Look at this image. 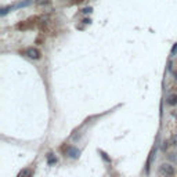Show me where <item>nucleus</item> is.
<instances>
[{
    "instance_id": "nucleus-5",
    "label": "nucleus",
    "mask_w": 177,
    "mask_h": 177,
    "mask_svg": "<svg viewBox=\"0 0 177 177\" xmlns=\"http://www.w3.org/2000/svg\"><path fill=\"white\" fill-rule=\"evenodd\" d=\"M47 163H49L50 166L57 163V158H55V155L53 154V152H49V154H47Z\"/></svg>"
},
{
    "instance_id": "nucleus-7",
    "label": "nucleus",
    "mask_w": 177,
    "mask_h": 177,
    "mask_svg": "<svg viewBox=\"0 0 177 177\" xmlns=\"http://www.w3.org/2000/svg\"><path fill=\"white\" fill-rule=\"evenodd\" d=\"M169 144H170V141H163V145H162V151H166V149L169 148Z\"/></svg>"
},
{
    "instance_id": "nucleus-2",
    "label": "nucleus",
    "mask_w": 177,
    "mask_h": 177,
    "mask_svg": "<svg viewBox=\"0 0 177 177\" xmlns=\"http://www.w3.org/2000/svg\"><path fill=\"white\" fill-rule=\"evenodd\" d=\"M25 55L29 57L31 60H40V58H42V53H40V50H37L36 47H29V49H26Z\"/></svg>"
},
{
    "instance_id": "nucleus-1",
    "label": "nucleus",
    "mask_w": 177,
    "mask_h": 177,
    "mask_svg": "<svg viewBox=\"0 0 177 177\" xmlns=\"http://www.w3.org/2000/svg\"><path fill=\"white\" fill-rule=\"evenodd\" d=\"M161 175L163 177H175L176 175V170L175 166L170 163H163L161 165Z\"/></svg>"
},
{
    "instance_id": "nucleus-10",
    "label": "nucleus",
    "mask_w": 177,
    "mask_h": 177,
    "mask_svg": "<svg viewBox=\"0 0 177 177\" xmlns=\"http://www.w3.org/2000/svg\"><path fill=\"white\" fill-rule=\"evenodd\" d=\"M176 53H177V43L173 46V49H172V55H176Z\"/></svg>"
},
{
    "instance_id": "nucleus-12",
    "label": "nucleus",
    "mask_w": 177,
    "mask_h": 177,
    "mask_svg": "<svg viewBox=\"0 0 177 177\" xmlns=\"http://www.w3.org/2000/svg\"><path fill=\"white\" fill-rule=\"evenodd\" d=\"M173 76H175V79L177 80V71H173Z\"/></svg>"
},
{
    "instance_id": "nucleus-4",
    "label": "nucleus",
    "mask_w": 177,
    "mask_h": 177,
    "mask_svg": "<svg viewBox=\"0 0 177 177\" xmlns=\"http://www.w3.org/2000/svg\"><path fill=\"white\" fill-rule=\"evenodd\" d=\"M166 104L170 105V107L177 105V94H170V96L166 98Z\"/></svg>"
},
{
    "instance_id": "nucleus-11",
    "label": "nucleus",
    "mask_w": 177,
    "mask_h": 177,
    "mask_svg": "<svg viewBox=\"0 0 177 177\" xmlns=\"http://www.w3.org/2000/svg\"><path fill=\"white\" fill-rule=\"evenodd\" d=\"M90 11H91V8L88 7V8H84V10H83V13H84V14H87V13H90Z\"/></svg>"
},
{
    "instance_id": "nucleus-9",
    "label": "nucleus",
    "mask_w": 177,
    "mask_h": 177,
    "mask_svg": "<svg viewBox=\"0 0 177 177\" xmlns=\"http://www.w3.org/2000/svg\"><path fill=\"white\" fill-rule=\"evenodd\" d=\"M101 156H102V159H104V161H107V162H111V159L108 158V156H107V154H105V152H102V151H101Z\"/></svg>"
},
{
    "instance_id": "nucleus-8",
    "label": "nucleus",
    "mask_w": 177,
    "mask_h": 177,
    "mask_svg": "<svg viewBox=\"0 0 177 177\" xmlns=\"http://www.w3.org/2000/svg\"><path fill=\"white\" fill-rule=\"evenodd\" d=\"M170 144H172V145H177V136L176 134L170 138Z\"/></svg>"
},
{
    "instance_id": "nucleus-6",
    "label": "nucleus",
    "mask_w": 177,
    "mask_h": 177,
    "mask_svg": "<svg viewBox=\"0 0 177 177\" xmlns=\"http://www.w3.org/2000/svg\"><path fill=\"white\" fill-rule=\"evenodd\" d=\"M32 176H33V170L32 169H25L21 173V177H32Z\"/></svg>"
},
{
    "instance_id": "nucleus-3",
    "label": "nucleus",
    "mask_w": 177,
    "mask_h": 177,
    "mask_svg": "<svg viewBox=\"0 0 177 177\" xmlns=\"http://www.w3.org/2000/svg\"><path fill=\"white\" fill-rule=\"evenodd\" d=\"M79 155H80V149H78L76 147H68L65 151V156L71 159H78Z\"/></svg>"
}]
</instances>
